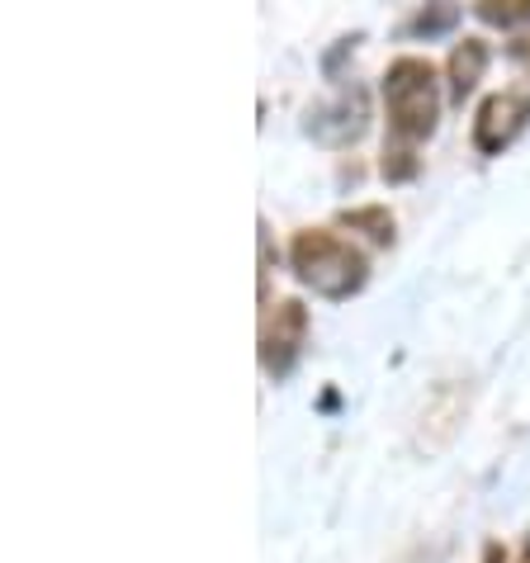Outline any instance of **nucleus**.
<instances>
[{"mask_svg": "<svg viewBox=\"0 0 530 563\" xmlns=\"http://www.w3.org/2000/svg\"><path fill=\"white\" fill-rule=\"evenodd\" d=\"M303 346H308V308L299 299L275 303L261 327V369L270 374V379H285V374L299 365Z\"/></svg>", "mask_w": 530, "mask_h": 563, "instance_id": "nucleus-4", "label": "nucleus"}, {"mask_svg": "<svg viewBox=\"0 0 530 563\" xmlns=\"http://www.w3.org/2000/svg\"><path fill=\"white\" fill-rule=\"evenodd\" d=\"M417 170H422V156L412 152V143H402V137H394V143H384L379 176H384L388 185H408V180H417Z\"/></svg>", "mask_w": 530, "mask_h": 563, "instance_id": "nucleus-8", "label": "nucleus"}, {"mask_svg": "<svg viewBox=\"0 0 530 563\" xmlns=\"http://www.w3.org/2000/svg\"><path fill=\"white\" fill-rule=\"evenodd\" d=\"M521 563H530V540H526V550H521Z\"/></svg>", "mask_w": 530, "mask_h": 563, "instance_id": "nucleus-15", "label": "nucleus"}, {"mask_svg": "<svg viewBox=\"0 0 530 563\" xmlns=\"http://www.w3.org/2000/svg\"><path fill=\"white\" fill-rule=\"evenodd\" d=\"M289 265L299 275V285H308L322 299H351V294L365 289L369 279V261L365 252H355L351 242H341L336 232H322V228H303L294 232L289 242Z\"/></svg>", "mask_w": 530, "mask_h": 563, "instance_id": "nucleus-1", "label": "nucleus"}, {"mask_svg": "<svg viewBox=\"0 0 530 563\" xmlns=\"http://www.w3.org/2000/svg\"><path fill=\"white\" fill-rule=\"evenodd\" d=\"M341 228L365 232V238H369L374 246H388V242H394V213H388L384 205H361V209H346V213H341Z\"/></svg>", "mask_w": 530, "mask_h": 563, "instance_id": "nucleus-7", "label": "nucleus"}, {"mask_svg": "<svg viewBox=\"0 0 530 563\" xmlns=\"http://www.w3.org/2000/svg\"><path fill=\"white\" fill-rule=\"evenodd\" d=\"M261 303L270 308V228L261 223Z\"/></svg>", "mask_w": 530, "mask_h": 563, "instance_id": "nucleus-12", "label": "nucleus"}, {"mask_svg": "<svg viewBox=\"0 0 530 563\" xmlns=\"http://www.w3.org/2000/svg\"><path fill=\"white\" fill-rule=\"evenodd\" d=\"M483 563H507V544L488 540V544H483Z\"/></svg>", "mask_w": 530, "mask_h": 563, "instance_id": "nucleus-13", "label": "nucleus"}, {"mask_svg": "<svg viewBox=\"0 0 530 563\" xmlns=\"http://www.w3.org/2000/svg\"><path fill=\"white\" fill-rule=\"evenodd\" d=\"M308 137H318L322 147H351L361 143L365 129H369V96L365 86H341L327 104H313L308 109Z\"/></svg>", "mask_w": 530, "mask_h": 563, "instance_id": "nucleus-3", "label": "nucleus"}, {"mask_svg": "<svg viewBox=\"0 0 530 563\" xmlns=\"http://www.w3.org/2000/svg\"><path fill=\"white\" fill-rule=\"evenodd\" d=\"M488 43L483 38H464V43H455V53H450V62H445V76H450V100L455 104H464L474 96V86L483 81V71H488Z\"/></svg>", "mask_w": 530, "mask_h": 563, "instance_id": "nucleus-6", "label": "nucleus"}, {"mask_svg": "<svg viewBox=\"0 0 530 563\" xmlns=\"http://www.w3.org/2000/svg\"><path fill=\"white\" fill-rule=\"evenodd\" d=\"M455 24H460V5H427V10H417L408 20V34L412 38H441Z\"/></svg>", "mask_w": 530, "mask_h": 563, "instance_id": "nucleus-9", "label": "nucleus"}, {"mask_svg": "<svg viewBox=\"0 0 530 563\" xmlns=\"http://www.w3.org/2000/svg\"><path fill=\"white\" fill-rule=\"evenodd\" d=\"M474 14L483 24H497V29H517L530 20V0H478Z\"/></svg>", "mask_w": 530, "mask_h": 563, "instance_id": "nucleus-10", "label": "nucleus"}, {"mask_svg": "<svg viewBox=\"0 0 530 563\" xmlns=\"http://www.w3.org/2000/svg\"><path fill=\"white\" fill-rule=\"evenodd\" d=\"M530 123V96L526 90H503V96H488L474 114V147L483 156H497L503 147L517 143V133Z\"/></svg>", "mask_w": 530, "mask_h": 563, "instance_id": "nucleus-5", "label": "nucleus"}, {"mask_svg": "<svg viewBox=\"0 0 530 563\" xmlns=\"http://www.w3.org/2000/svg\"><path fill=\"white\" fill-rule=\"evenodd\" d=\"M384 104H388V129L402 143H422L435 133L441 119V90H435V71L422 57H398L384 71Z\"/></svg>", "mask_w": 530, "mask_h": 563, "instance_id": "nucleus-2", "label": "nucleus"}, {"mask_svg": "<svg viewBox=\"0 0 530 563\" xmlns=\"http://www.w3.org/2000/svg\"><path fill=\"white\" fill-rule=\"evenodd\" d=\"M361 43H365V34H346V38H336V48L322 57V71H327V76H336V67H341V62H346L355 48H361Z\"/></svg>", "mask_w": 530, "mask_h": 563, "instance_id": "nucleus-11", "label": "nucleus"}, {"mask_svg": "<svg viewBox=\"0 0 530 563\" xmlns=\"http://www.w3.org/2000/svg\"><path fill=\"white\" fill-rule=\"evenodd\" d=\"M517 53H521V57L530 62V38H526V43H517Z\"/></svg>", "mask_w": 530, "mask_h": 563, "instance_id": "nucleus-14", "label": "nucleus"}]
</instances>
